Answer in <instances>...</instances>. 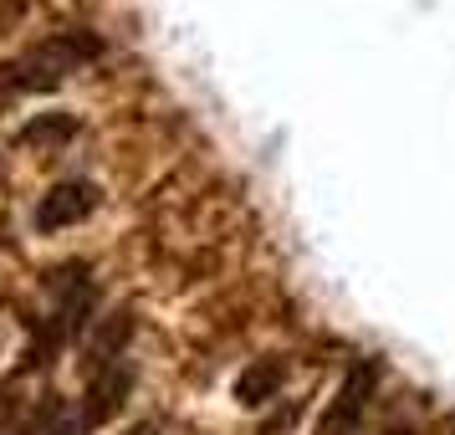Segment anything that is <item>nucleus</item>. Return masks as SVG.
<instances>
[{"label": "nucleus", "instance_id": "obj_4", "mask_svg": "<svg viewBox=\"0 0 455 435\" xmlns=\"http://www.w3.org/2000/svg\"><path fill=\"white\" fill-rule=\"evenodd\" d=\"M276 390H282V364H276V358H261V364H251V369L235 379V399H241V405H267Z\"/></svg>", "mask_w": 455, "mask_h": 435}, {"label": "nucleus", "instance_id": "obj_2", "mask_svg": "<svg viewBox=\"0 0 455 435\" xmlns=\"http://www.w3.org/2000/svg\"><path fill=\"white\" fill-rule=\"evenodd\" d=\"M373 384H379V369L373 364H353L343 374L338 394L328 399L323 420H317V435H363V410L373 399Z\"/></svg>", "mask_w": 455, "mask_h": 435}, {"label": "nucleus", "instance_id": "obj_5", "mask_svg": "<svg viewBox=\"0 0 455 435\" xmlns=\"http://www.w3.org/2000/svg\"><path fill=\"white\" fill-rule=\"evenodd\" d=\"M87 425H92L87 415L67 410V405H52V410H46V420H42L31 435H87Z\"/></svg>", "mask_w": 455, "mask_h": 435}, {"label": "nucleus", "instance_id": "obj_3", "mask_svg": "<svg viewBox=\"0 0 455 435\" xmlns=\"http://www.w3.org/2000/svg\"><path fill=\"white\" fill-rule=\"evenodd\" d=\"M98 205V195H92V185H57L42 195V205H36V230H67L77 226L87 210Z\"/></svg>", "mask_w": 455, "mask_h": 435}, {"label": "nucleus", "instance_id": "obj_1", "mask_svg": "<svg viewBox=\"0 0 455 435\" xmlns=\"http://www.w3.org/2000/svg\"><path fill=\"white\" fill-rule=\"evenodd\" d=\"M87 57H98L92 36H52L26 62L11 67V87H52V83H62L67 72H77V62H87Z\"/></svg>", "mask_w": 455, "mask_h": 435}]
</instances>
